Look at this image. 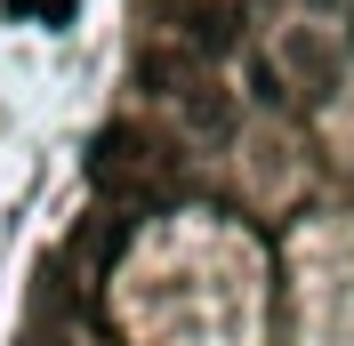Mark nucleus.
<instances>
[{
	"label": "nucleus",
	"mask_w": 354,
	"mask_h": 346,
	"mask_svg": "<svg viewBox=\"0 0 354 346\" xmlns=\"http://www.w3.org/2000/svg\"><path fill=\"white\" fill-rule=\"evenodd\" d=\"M145 161H153V145H145V129H129V121H113V129L97 137V177H105V185H129Z\"/></svg>",
	"instance_id": "nucleus-1"
},
{
	"label": "nucleus",
	"mask_w": 354,
	"mask_h": 346,
	"mask_svg": "<svg viewBox=\"0 0 354 346\" xmlns=\"http://www.w3.org/2000/svg\"><path fill=\"white\" fill-rule=\"evenodd\" d=\"M234 8H225V0H209V8H194V24H185V41L201 48V57H225V48H234Z\"/></svg>",
	"instance_id": "nucleus-2"
}]
</instances>
